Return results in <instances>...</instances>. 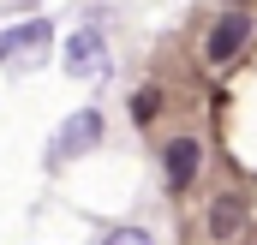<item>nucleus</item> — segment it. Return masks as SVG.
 <instances>
[{"instance_id":"2","label":"nucleus","mask_w":257,"mask_h":245,"mask_svg":"<svg viewBox=\"0 0 257 245\" xmlns=\"http://www.w3.org/2000/svg\"><path fill=\"white\" fill-rule=\"evenodd\" d=\"M48 48H54V24H48V18H24V24L0 30V66H12V72L42 66Z\"/></svg>"},{"instance_id":"4","label":"nucleus","mask_w":257,"mask_h":245,"mask_svg":"<svg viewBox=\"0 0 257 245\" xmlns=\"http://www.w3.org/2000/svg\"><path fill=\"white\" fill-rule=\"evenodd\" d=\"M245 42H251V18H245V12H227V18H215V30H209L203 54H209V66H227Z\"/></svg>"},{"instance_id":"7","label":"nucleus","mask_w":257,"mask_h":245,"mask_svg":"<svg viewBox=\"0 0 257 245\" xmlns=\"http://www.w3.org/2000/svg\"><path fill=\"white\" fill-rule=\"evenodd\" d=\"M156 108H162V90H150V84H144V90H132V120H138V126L156 120Z\"/></svg>"},{"instance_id":"3","label":"nucleus","mask_w":257,"mask_h":245,"mask_svg":"<svg viewBox=\"0 0 257 245\" xmlns=\"http://www.w3.org/2000/svg\"><path fill=\"white\" fill-rule=\"evenodd\" d=\"M66 72L72 78H102L108 72V42H102L96 24H84V30L66 36Z\"/></svg>"},{"instance_id":"6","label":"nucleus","mask_w":257,"mask_h":245,"mask_svg":"<svg viewBox=\"0 0 257 245\" xmlns=\"http://www.w3.org/2000/svg\"><path fill=\"white\" fill-rule=\"evenodd\" d=\"M239 227H245V209H239V197H215V203H209V233H215V239H233Z\"/></svg>"},{"instance_id":"1","label":"nucleus","mask_w":257,"mask_h":245,"mask_svg":"<svg viewBox=\"0 0 257 245\" xmlns=\"http://www.w3.org/2000/svg\"><path fill=\"white\" fill-rule=\"evenodd\" d=\"M102 138H108V120H102V108H78V114H66V120H60V132L48 138V168H66V162L90 156Z\"/></svg>"},{"instance_id":"8","label":"nucleus","mask_w":257,"mask_h":245,"mask_svg":"<svg viewBox=\"0 0 257 245\" xmlns=\"http://www.w3.org/2000/svg\"><path fill=\"white\" fill-rule=\"evenodd\" d=\"M96 245H156V233L150 227H108Z\"/></svg>"},{"instance_id":"5","label":"nucleus","mask_w":257,"mask_h":245,"mask_svg":"<svg viewBox=\"0 0 257 245\" xmlns=\"http://www.w3.org/2000/svg\"><path fill=\"white\" fill-rule=\"evenodd\" d=\"M162 162H168V185H174V191H186V185L197 180V168H203V144H197V138H174Z\"/></svg>"}]
</instances>
